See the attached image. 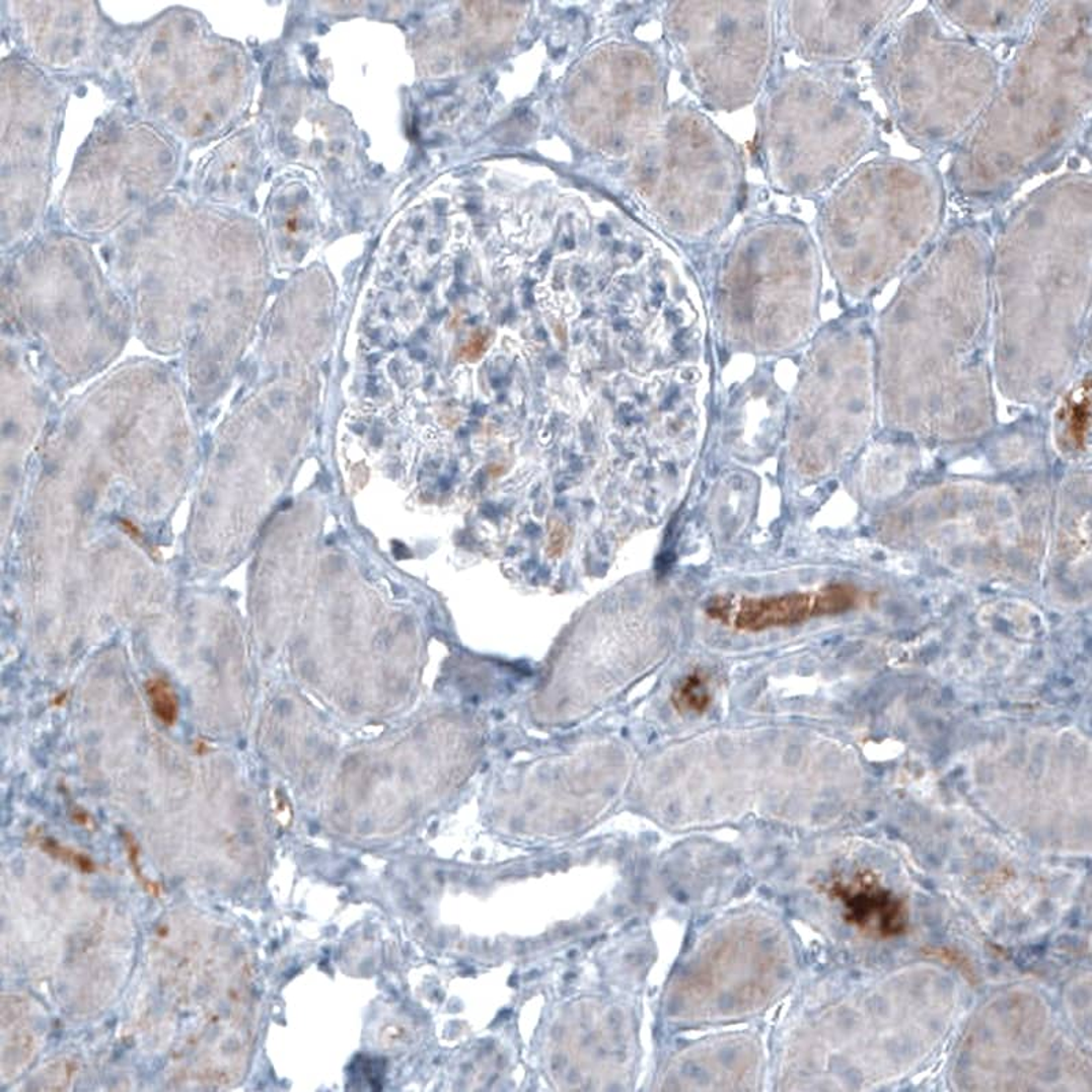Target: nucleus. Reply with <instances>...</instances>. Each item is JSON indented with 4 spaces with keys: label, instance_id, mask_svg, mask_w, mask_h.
Instances as JSON below:
<instances>
[{
    "label": "nucleus",
    "instance_id": "1",
    "mask_svg": "<svg viewBox=\"0 0 1092 1092\" xmlns=\"http://www.w3.org/2000/svg\"><path fill=\"white\" fill-rule=\"evenodd\" d=\"M827 892L844 906L845 920L863 933L880 939L906 933V902L883 886L874 872L859 871L851 879L833 880Z\"/></svg>",
    "mask_w": 1092,
    "mask_h": 1092
},
{
    "label": "nucleus",
    "instance_id": "2",
    "mask_svg": "<svg viewBox=\"0 0 1092 1092\" xmlns=\"http://www.w3.org/2000/svg\"><path fill=\"white\" fill-rule=\"evenodd\" d=\"M828 612L825 593L770 597L716 596L707 604L708 616L738 632L758 633L796 625L816 613Z\"/></svg>",
    "mask_w": 1092,
    "mask_h": 1092
},
{
    "label": "nucleus",
    "instance_id": "3",
    "mask_svg": "<svg viewBox=\"0 0 1092 1092\" xmlns=\"http://www.w3.org/2000/svg\"><path fill=\"white\" fill-rule=\"evenodd\" d=\"M1055 418L1061 448L1071 455L1087 452L1091 438L1090 375L1067 394Z\"/></svg>",
    "mask_w": 1092,
    "mask_h": 1092
},
{
    "label": "nucleus",
    "instance_id": "4",
    "mask_svg": "<svg viewBox=\"0 0 1092 1092\" xmlns=\"http://www.w3.org/2000/svg\"><path fill=\"white\" fill-rule=\"evenodd\" d=\"M672 706L682 715H704L710 710L712 693L706 672L695 669L674 687Z\"/></svg>",
    "mask_w": 1092,
    "mask_h": 1092
},
{
    "label": "nucleus",
    "instance_id": "5",
    "mask_svg": "<svg viewBox=\"0 0 1092 1092\" xmlns=\"http://www.w3.org/2000/svg\"><path fill=\"white\" fill-rule=\"evenodd\" d=\"M148 702H150L152 714L164 726L171 727L177 722L179 715V703L177 693L169 680L154 678L146 686Z\"/></svg>",
    "mask_w": 1092,
    "mask_h": 1092
},
{
    "label": "nucleus",
    "instance_id": "6",
    "mask_svg": "<svg viewBox=\"0 0 1092 1092\" xmlns=\"http://www.w3.org/2000/svg\"><path fill=\"white\" fill-rule=\"evenodd\" d=\"M483 512L488 518H493V516L496 515V508L493 507L492 504H487V506L483 508Z\"/></svg>",
    "mask_w": 1092,
    "mask_h": 1092
},
{
    "label": "nucleus",
    "instance_id": "7",
    "mask_svg": "<svg viewBox=\"0 0 1092 1092\" xmlns=\"http://www.w3.org/2000/svg\"><path fill=\"white\" fill-rule=\"evenodd\" d=\"M411 356H413L414 359L419 360V362H424V360L428 358V355H426L425 351H414Z\"/></svg>",
    "mask_w": 1092,
    "mask_h": 1092
},
{
    "label": "nucleus",
    "instance_id": "8",
    "mask_svg": "<svg viewBox=\"0 0 1092 1092\" xmlns=\"http://www.w3.org/2000/svg\"><path fill=\"white\" fill-rule=\"evenodd\" d=\"M441 483H442V485H441L442 488L448 489V485H446V484H448V481L442 480Z\"/></svg>",
    "mask_w": 1092,
    "mask_h": 1092
}]
</instances>
